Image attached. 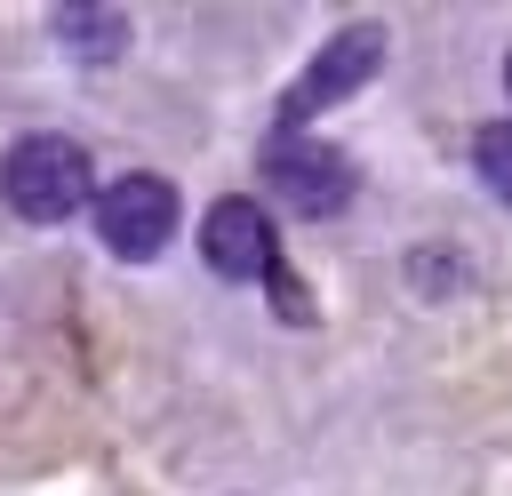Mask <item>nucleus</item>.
<instances>
[{"mask_svg":"<svg viewBox=\"0 0 512 496\" xmlns=\"http://www.w3.org/2000/svg\"><path fill=\"white\" fill-rule=\"evenodd\" d=\"M472 168H480V184L512 208V120H488V128L472 136Z\"/></svg>","mask_w":512,"mask_h":496,"instance_id":"nucleus-7","label":"nucleus"},{"mask_svg":"<svg viewBox=\"0 0 512 496\" xmlns=\"http://www.w3.org/2000/svg\"><path fill=\"white\" fill-rule=\"evenodd\" d=\"M88 216H96L104 256L152 264V256L168 248V232H176V184H168V176H120V184H104V192L88 200Z\"/></svg>","mask_w":512,"mask_h":496,"instance_id":"nucleus-3","label":"nucleus"},{"mask_svg":"<svg viewBox=\"0 0 512 496\" xmlns=\"http://www.w3.org/2000/svg\"><path fill=\"white\" fill-rule=\"evenodd\" d=\"M264 184L296 208V216H336L352 200V160L336 144H312V136H280L264 152Z\"/></svg>","mask_w":512,"mask_h":496,"instance_id":"nucleus-4","label":"nucleus"},{"mask_svg":"<svg viewBox=\"0 0 512 496\" xmlns=\"http://www.w3.org/2000/svg\"><path fill=\"white\" fill-rule=\"evenodd\" d=\"M0 192L24 224H64L96 200V176H88V144L40 128V136H16L0 152Z\"/></svg>","mask_w":512,"mask_h":496,"instance_id":"nucleus-1","label":"nucleus"},{"mask_svg":"<svg viewBox=\"0 0 512 496\" xmlns=\"http://www.w3.org/2000/svg\"><path fill=\"white\" fill-rule=\"evenodd\" d=\"M504 88H512V56H504Z\"/></svg>","mask_w":512,"mask_h":496,"instance_id":"nucleus-8","label":"nucleus"},{"mask_svg":"<svg viewBox=\"0 0 512 496\" xmlns=\"http://www.w3.org/2000/svg\"><path fill=\"white\" fill-rule=\"evenodd\" d=\"M376 72H384V24H344L336 40H320V56H312V64L296 72V88L280 96V128H304L312 112L360 96Z\"/></svg>","mask_w":512,"mask_h":496,"instance_id":"nucleus-2","label":"nucleus"},{"mask_svg":"<svg viewBox=\"0 0 512 496\" xmlns=\"http://www.w3.org/2000/svg\"><path fill=\"white\" fill-rule=\"evenodd\" d=\"M48 32H56V48H64V56H80V64H112V56L136 40V24H128L120 8H88V0L56 8V16H48Z\"/></svg>","mask_w":512,"mask_h":496,"instance_id":"nucleus-6","label":"nucleus"},{"mask_svg":"<svg viewBox=\"0 0 512 496\" xmlns=\"http://www.w3.org/2000/svg\"><path fill=\"white\" fill-rule=\"evenodd\" d=\"M200 256H208V272H224V280H272L280 272V240H272V216L256 208V200H216L208 216H200Z\"/></svg>","mask_w":512,"mask_h":496,"instance_id":"nucleus-5","label":"nucleus"}]
</instances>
